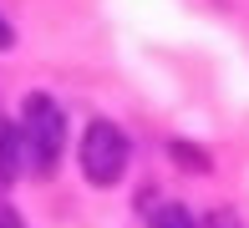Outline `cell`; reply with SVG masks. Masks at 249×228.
Returning <instances> with one entry per match:
<instances>
[{"mask_svg": "<svg viewBox=\"0 0 249 228\" xmlns=\"http://www.w3.org/2000/svg\"><path fill=\"white\" fill-rule=\"evenodd\" d=\"M148 228H198V223H194V213L183 203H163V208L148 213Z\"/></svg>", "mask_w": 249, "mask_h": 228, "instance_id": "4", "label": "cell"}, {"mask_svg": "<svg viewBox=\"0 0 249 228\" xmlns=\"http://www.w3.org/2000/svg\"><path fill=\"white\" fill-rule=\"evenodd\" d=\"M20 142H26V157H31V167H36L41 178L51 173L56 163H61V147H66V117H61V107H56L51 97H26V107H20Z\"/></svg>", "mask_w": 249, "mask_h": 228, "instance_id": "1", "label": "cell"}, {"mask_svg": "<svg viewBox=\"0 0 249 228\" xmlns=\"http://www.w3.org/2000/svg\"><path fill=\"white\" fill-rule=\"evenodd\" d=\"M168 152H173V163L188 167V173H209V152H203V147H194V142H173Z\"/></svg>", "mask_w": 249, "mask_h": 228, "instance_id": "5", "label": "cell"}, {"mask_svg": "<svg viewBox=\"0 0 249 228\" xmlns=\"http://www.w3.org/2000/svg\"><path fill=\"white\" fill-rule=\"evenodd\" d=\"M0 228H26V223H20L16 208H5V203H0Z\"/></svg>", "mask_w": 249, "mask_h": 228, "instance_id": "6", "label": "cell"}, {"mask_svg": "<svg viewBox=\"0 0 249 228\" xmlns=\"http://www.w3.org/2000/svg\"><path fill=\"white\" fill-rule=\"evenodd\" d=\"M82 173L92 188H112L127 173V137L117 122H92L82 137Z\"/></svg>", "mask_w": 249, "mask_h": 228, "instance_id": "2", "label": "cell"}, {"mask_svg": "<svg viewBox=\"0 0 249 228\" xmlns=\"http://www.w3.org/2000/svg\"><path fill=\"white\" fill-rule=\"evenodd\" d=\"M20 163H26V142H20L16 122H0V182H16Z\"/></svg>", "mask_w": 249, "mask_h": 228, "instance_id": "3", "label": "cell"}, {"mask_svg": "<svg viewBox=\"0 0 249 228\" xmlns=\"http://www.w3.org/2000/svg\"><path fill=\"white\" fill-rule=\"evenodd\" d=\"M10 46H16V31H10V20L0 16V51H10Z\"/></svg>", "mask_w": 249, "mask_h": 228, "instance_id": "7", "label": "cell"}]
</instances>
